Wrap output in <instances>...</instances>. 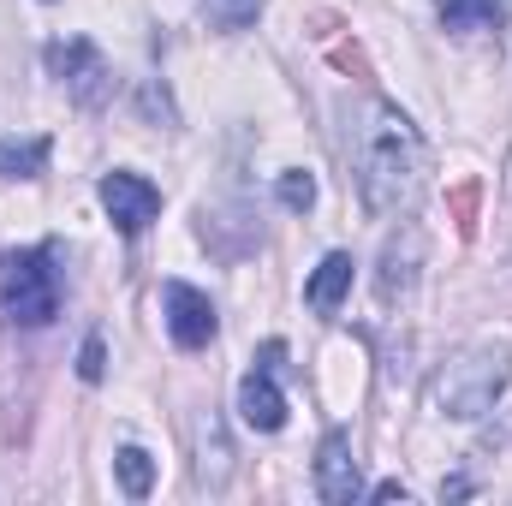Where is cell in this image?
<instances>
[{
  "instance_id": "cell-1",
  "label": "cell",
  "mask_w": 512,
  "mask_h": 506,
  "mask_svg": "<svg viewBox=\"0 0 512 506\" xmlns=\"http://www.w3.org/2000/svg\"><path fill=\"white\" fill-rule=\"evenodd\" d=\"M346 155H352V179H358V197L370 215H411L423 185H429V149L417 126L382 102V96H364L352 102V126H346Z\"/></svg>"
},
{
  "instance_id": "cell-2",
  "label": "cell",
  "mask_w": 512,
  "mask_h": 506,
  "mask_svg": "<svg viewBox=\"0 0 512 506\" xmlns=\"http://www.w3.org/2000/svg\"><path fill=\"white\" fill-rule=\"evenodd\" d=\"M512 381V346L501 340H489V346H471V352H459L441 376H435V405H441V417H459V423H471V417H483V411H495V399L507 393Z\"/></svg>"
},
{
  "instance_id": "cell-3",
  "label": "cell",
  "mask_w": 512,
  "mask_h": 506,
  "mask_svg": "<svg viewBox=\"0 0 512 506\" xmlns=\"http://www.w3.org/2000/svg\"><path fill=\"white\" fill-rule=\"evenodd\" d=\"M0 316L12 328H48L60 316V268L48 245L0 256Z\"/></svg>"
},
{
  "instance_id": "cell-4",
  "label": "cell",
  "mask_w": 512,
  "mask_h": 506,
  "mask_svg": "<svg viewBox=\"0 0 512 506\" xmlns=\"http://www.w3.org/2000/svg\"><path fill=\"white\" fill-rule=\"evenodd\" d=\"M48 72L66 84V96H72L78 108H108V102H114V72H108L102 48H96L90 36H60V42H48Z\"/></svg>"
},
{
  "instance_id": "cell-5",
  "label": "cell",
  "mask_w": 512,
  "mask_h": 506,
  "mask_svg": "<svg viewBox=\"0 0 512 506\" xmlns=\"http://www.w3.org/2000/svg\"><path fill=\"white\" fill-rule=\"evenodd\" d=\"M102 209H108V221L126 233V239H137L155 215H161V191L143 179V173H126V167H114V173H102Z\"/></svg>"
},
{
  "instance_id": "cell-6",
  "label": "cell",
  "mask_w": 512,
  "mask_h": 506,
  "mask_svg": "<svg viewBox=\"0 0 512 506\" xmlns=\"http://www.w3.org/2000/svg\"><path fill=\"white\" fill-rule=\"evenodd\" d=\"M316 495L328 506L364 501V471H358V453H352V435L346 429H328L322 447H316Z\"/></svg>"
},
{
  "instance_id": "cell-7",
  "label": "cell",
  "mask_w": 512,
  "mask_h": 506,
  "mask_svg": "<svg viewBox=\"0 0 512 506\" xmlns=\"http://www.w3.org/2000/svg\"><path fill=\"white\" fill-rule=\"evenodd\" d=\"M161 304H167V334H173V346L203 352V346L221 334V316H215L209 292H197V286H185V280H167Z\"/></svg>"
},
{
  "instance_id": "cell-8",
  "label": "cell",
  "mask_w": 512,
  "mask_h": 506,
  "mask_svg": "<svg viewBox=\"0 0 512 506\" xmlns=\"http://www.w3.org/2000/svg\"><path fill=\"white\" fill-rule=\"evenodd\" d=\"M417 268H423V233L405 221V227L382 245V262H376V298H382L387 310L417 292Z\"/></svg>"
},
{
  "instance_id": "cell-9",
  "label": "cell",
  "mask_w": 512,
  "mask_h": 506,
  "mask_svg": "<svg viewBox=\"0 0 512 506\" xmlns=\"http://www.w3.org/2000/svg\"><path fill=\"white\" fill-rule=\"evenodd\" d=\"M239 417L251 423V429H262V435H274L280 423H286V393H280V381H274V370H245V381H239Z\"/></svg>"
},
{
  "instance_id": "cell-10",
  "label": "cell",
  "mask_w": 512,
  "mask_h": 506,
  "mask_svg": "<svg viewBox=\"0 0 512 506\" xmlns=\"http://www.w3.org/2000/svg\"><path fill=\"white\" fill-rule=\"evenodd\" d=\"M352 268H358V262H352L346 251H328L322 262H316V274L304 280V304L322 310V316H334V310L346 304V292H352Z\"/></svg>"
},
{
  "instance_id": "cell-11",
  "label": "cell",
  "mask_w": 512,
  "mask_h": 506,
  "mask_svg": "<svg viewBox=\"0 0 512 506\" xmlns=\"http://www.w3.org/2000/svg\"><path fill=\"white\" fill-rule=\"evenodd\" d=\"M48 167V137H0V179H36Z\"/></svg>"
},
{
  "instance_id": "cell-12",
  "label": "cell",
  "mask_w": 512,
  "mask_h": 506,
  "mask_svg": "<svg viewBox=\"0 0 512 506\" xmlns=\"http://www.w3.org/2000/svg\"><path fill=\"white\" fill-rule=\"evenodd\" d=\"M441 24L453 36H477V30H495L501 24V6L495 0H441Z\"/></svg>"
},
{
  "instance_id": "cell-13",
  "label": "cell",
  "mask_w": 512,
  "mask_h": 506,
  "mask_svg": "<svg viewBox=\"0 0 512 506\" xmlns=\"http://www.w3.org/2000/svg\"><path fill=\"white\" fill-rule=\"evenodd\" d=\"M262 6L268 0H203V24L221 30V36H239V30H251L262 18Z\"/></svg>"
},
{
  "instance_id": "cell-14",
  "label": "cell",
  "mask_w": 512,
  "mask_h": 506,
  "mask_svg": "<svg viewBox=\"0 0 512 506\" xmlns=\"http://www.w3.org/2000/svg\"><path fill=\"white\" fill-rule=\"evenodd\" d=\"M114 471H120V489H126L131 501H143V495L155 489V459H149L143 447H120V453H114Z\"/></svg>"
},
{
  "instance_id": "cell-15",
  "label": "cell",
  "mask_w": 512,
  "mask_h": 506,
  "mask_svg": "<svg viewBox=\"0 0 512 506\" xmlns=\"http://www.w3.org/2000/svg\"><path fill=\"white\" fill-rule=\"evenodd\" d=\"M274 197H280L292 215H310V209H316V173H304V167H286V173L274 179Z\"/></svg>"
},
{
  "instance_id": "cell-16",
  "label": "cell",
  "mask_w": 512,
  "mask_h": 506,
  "mask_svg": "<svg viewBox=\"0 0 512 506\" xmlns=\"http://www.w3.org/2000/svg\"><path fill=\"white\" fill-rule=\"evenodd\" d=\"M78 376H84V381L108 376V346H102V334H90V340H84V352H78Z\"/></svg>"
},
{
  "instance_id": "cell-17",
  "label": "cell",
  "mask_w": 512,
  "mask_h": 506,
  "mask_svg": "<svg viewBox=\"0 0 512 506\" xmlns=\"http://www.w3.org/2000/svg\"><path fill=\"white\" fill-rule=\"evenodd\" d=\"M453 215H459V233L471 239V233H477V179H465V185L453 191Z\"/></svg>"
},
{
  "instance_id": "cell-18",
  "label": "cell",
  "mask_w": 512,
  "mask_h": 506,
  "mask_svg": "<svg viewBox=\"0 0 512 506\" xmlns=\"http://www.w3.org/2000/svg\"><path fill=\"white\" fill-rule=\"evenodd\" d=\"M256 364H262V370H280V364H286V346H280V340H262Z\"/></svg>"
},
{
  "instance_id": "cell-19",
  "label": "cell",
  "mask_w": 512,
  "mask_h": 506,
  "mask_svg": "<svg viewBox=\"0 0 512 506\" xmlns=\"http://www.w3.org/2000/svg\"><path fill=\"white\" fill-rule=\"evenodd\" d=\"M465 495H471V483H465V477H447V483H441V501H465Z\"/></svg>"
},
{
  "instance_id": "cell-20",
  "label": "cell",
  "mask_w": 512,
  "mask_h": 506,
  "mask_svg": "<svg viewBox=\"0 0 512 506\" xmlns=\"http://www.w3.org/2000/svg\"><path fill=\"white\" fill-rule=\"evenodd\" d=\"M370 501H405V483H376Z\"/></svg>"
}]
</instances>
